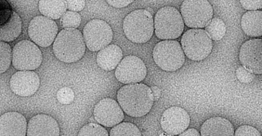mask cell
<instances>
[{"label": "cell", "instance_id": "18", "mask_svg": "<svg viewBox=\"0 0 262 136\" xmlns=\"http://www.w3.org/2000/svg\"><path fill=\"white\" fill-rule=\"evenodd\" d=\"M1 21L0 40L5 43L12 42L17 38L22 31V21L20 16L15 11L8 10L0 11Z\"/></svg>", "mask_w": 262, "mask_h": 136}, {"label": "cell", "instance_id": "8", "mask_svg": "<svg viewBox=\"0 0 262 136\" xmlns=\"http://www.w3.org/2000/svg\"><path fill=\"white\" fill-rule=\"evenodd\" d=\"M43 60L42 52L34 43L24 40L12 50V65L16 69L31 71L38 68Z\"/></svg>", "mask_w": 262, "mask_h": 136}, {"label": "cell", "instance_id": "36", "mask_svg": "<svg viewBox=\"0 0 262 136\" xmlns=\"http://www.w3.org/2000/svg\"><path fill=\"white\" fill-rule=\"evenodd\" d=\"M159 136H174V135L168 134L166 132H163V133H161Z\"/></svg>", "mask_w": 262, "mask_h": 136}, {"label": "cell", "instance_id": "21", "mask_svg": "<svg viewBox=\"0 0 262 136\" xmlns=\"http://www.w3.org/2000/svg\"><path fill=\"white\" fill-rule=\"evenodd\" d=\"M262 11H248L244 13L241 20V26L244 33L252 37L262 35Z\"/></svg>", "mask_w": 262, "mask_h": 136}, {"label": "cell", "instance_id": "31", "mask_svg": "<svg viewBox=\"0 0 262 136\" xmlns=\"http://www.w3.org/2000/svg\"><path fill=\"white\" fill-rule=\"evenodd\" d=\"M240 3L244 9L249 11H258L262 8V0H242Z\"/></svg>", "mask_w": 262, "mask_h": 136}, {"label": "cell", "instance_id": "6", "mask_svg": "<svg viewBox=\"0 0 262 136\" xmlns=\"http://www.w3.org/2000/svg\"><path fill=\"white\" fill-rule=\"evenodd\" d=\"M156 64L163 70L175 71L184 65L185 55L176 41H163L155 45L152 52Z\"/></svg>", "mask_w": 262, "mask_h": 136}, {"label": "cell", "instance_id": "25", "mask_svg": "<svg viewBox=\"0 0 262 136\" xmlns=\"http://www.w3.org/2000/svg\"><path fill=\"white\" fill-rule=\"evenodd\" d=\"M12 63V51L7 43H0V73L3 74L10 68Z\"/></svg>", "mask_w": 262, "mask_h": 136}, {"label": "cell", "instance_id": "24", "mask_svg": "<svg viewBox=\"0 0 262 136\" xmlns=\"http://www.w3.org/2000/svg\"><path fill=\"white\" fill-rule=\"evenodd\" d=\"M110 136H142L140 130L135 124L122 123L112 128Z\"/></svg>", "mask_w": 262, "mask_h": 136}, {"label": "cell", "instance_id": "32", "mask_svg": "<svg viewBox=\"0 0 262 136\" xmlns=\"http://www.w3.org/2000/svg\"><path fill=\"white\" fill-rule=\"evenodd\" d=\"M68 9L73 12H79L83 10L85 6L84 0H68Z\"/></svg>", "mask_w": 262, "mask_h": 136}, {"label": "cell", "instance_id": "3", "mask_svg": "<svg viewBox=\"0 0 262 136\" xmlns=\"http://www.w3.org/2000/svg\"><path fill=\"white\" fill-rule=\"evenodd\" d=\"M123 30L127 38L134 43L149 42L154 32V21L150 12L144 9L129 13L123 22Z\"/></svg>", "mask_w": 262, "mask_h": 136}, {"label": "cell", "instance_id": "27", "mask_svg": "<svg viewBox=\"0 0 262 136\" xmlns=\"http://www.w3.org/2000/svg\"><path fill=\"white\" fill-rule=\"evenodd\" d=\"M81 22L80 14L71 11L66 12L61 18V23L64 29H77Z\"/></svg>", "mask_w": 262, "mask_h": 136}, {"label": "cell", "instance_id": "5", "mask_svg": "<svg viewBox=\"0 0 262 136\" xmlns=\"http://www.w3.org/2000/svg\"><path fill=\"white\" fill-rule=\"evenodd\" d=\"M181 46L188 59L193 61H201L210 55L213 43L206 30L191 29L185 32L182 36Z\"/></svg>", "mask_w": 262, "mask_h": 136}, {"label": "cell", "instance_id": "13", "mask_svg": "<svg viewBox=\"0 0 262 136\" xmlns=\"http://www.w3.org/2000/svg\"><path fill=\"white\" fill-rule=\"evenodd\" d=\"M190 124V117L187 112L179 107H170L163 113L161 126L165 132L179 135L187 129Z\"/></svg>", "mask_w": 262, "mask_h": 136}, {"label": "cell", "instance_id": "15", "mask_svg": "<svg viewBox=\"0 0 262 136\" xmlns=\"http://www.w3.org/2000/svg\"><path fill=\"white\" fill-rule=\"evenodd\" d=\"M10 84L14 93L26 98L34 95L37 91L40 79L35 71H18L12 76Z\"/></svg>", "mask_w": 262, "mask_h": 136}, {"label": "cell", "instance_id": "4", "mask_svg": "<svg viewBox=\"0 0 262 136\" xmlns=\"http://www.w3.org/2000/svg\"><path fill=\"white\" fill-rule=\"evenodd\" d=\"M154 31L161 40L171 41L181 36L185 28V23L181 13L174 7L161 8L154 18Z\"/></svg>", "mask_w": 262, "mask_h": 136}, {"label": "cell", "instance_id": "33", "mask_svg": "<svg viewBox=\"0 0 262 136\" xmlns=\"http://www.w3.org/2000/svg\"><path fill=\"white\" fill-rule=\"evenodd\" d=\"M134 1H129V0H108L106 1L110 5L117 8V9H121V8L125 7L128 5L132 4Z\"/></svg>", "mask_w": 262, "mask_h": 136}, {"label": "cell", "instance_id": "28", "mask_svg": "<svg viewBox=\"0 0 262 136\" xmlns=\"http://www.w3.org/2000/svg\"><path fill=\"white\" fill-rule=\"evenodd\" d=\"M57 99L63 105H69L75 99V93L68 87L61 88L57 93Z\"/></svg>", "mask_w": 262, "mask_h": 136}, {"label": "cell", "instance_id": "23", "mask_svg": "<svg viewBox=\"0 0 262 136\" xmlns=\"http://www.w3.org/2000/svg\"><path fill=\"white\" fill-rule=\"evenodd\" d=\"M211 40L219 41L226 33V27L223 20L217 18H212L205 29Z\"/></svg>", "mask_w": 262, "mask_h": 136}, {"label": "cell", "instance_id": "26", "mask_svg": "<svg viewBox=\"0 0 262 136\" xmlns=\"http://www.w3.org/2000/svg\"><path fill=\"white\" fill-rule=\"evenodd\" d=\"M78 136H110L105 128L99 124L90 123L81 128Z\"/></svg>", "mask_w": 262, "mask_h": 136}, {"label": "cell", "instance_id": "11", "mask_svg": "<svg viewBox=\"0 0 262 136\" xmlns=\"http://www.w3.org/2000/svg\"><path fill=\"white\" fill-rule=\"evenodd\" d=\"M147 69L144 62L135 55L123 59L117 67L115 75L118 81L124 84H134L144 81Z\"/></svg>", "mask_w": 262, "mask_h": 136}, {"label": "cell", "instance_id": "16", "mask_svg": "<svg viewBox=\"0 0 262 136\" xmlns=\"http://www.w3.org/2000/svg\"><path fill=\"white\" fill-rule=\"evenodd\" d=\"M28 124L23 114L8 112L0 117V136H26Z\"/></svg>", "mask_w": 262, "mask_h": 136}, {"label": "cell", "instance_id": "34", "mask_svg": "<svg viewBox=\"0 0 262 136\" xmlns=\"http://www.w3.org/2000/svg\"><path fill=\"white\" fill-rule=\"evenodd\" d=\"M179 136H201V134L195 129H189L180 133Z\"/></svg>", "mask_w": 262, "mask_h": 136}, {"label": "cell", "instance_id": "19", "mask_svg": "<svg viewBox=\"0 0 262 136\" xmlns=\"http://www.w3.org/2000/svg\"><path fill=\"white\" fill-rule=\"evenodd\" d=\"M234 134L233 125L225 118H211L201 126V136H234Z\"/></svg>", "mask_w": 262, "mask_h": 136}, {"label": "cell", "instance_id": "20", "mask_svg": "<svg viewBox=\"0 0 262 136\" xmlns=\"http://www.w3.org/2000/svg\"><path fill=\"white\" fill-rule=\"evenodd\" d=\"M123 57L122 51L117 45H110L98 52L96 62L98 66L105 71L116 69Z\"/></svg>", "mask_w": 262, "mask_h": 136}, {"label": "cell", "instance_id": "1", "mask_svg": "<svg viewBox=\"0 0 262 136\" xmlns=\"http://www.w3.org/2000/svg\"><path fill=\"white\" fill-rule=\"evenodd\" d=\"M117 99L122 110L134 118L142 117L148 113L154 102L150 87L143 84L122 86L118 91Z\"/></svg>", "mask_w": 262, "mask_h": 136}, {"label": "cell", "instance_id": "30", "mask_svg": "<svg viewBox=\"0 0 262 136\" xmlns=\"http://www.w3.org/2000/svg\"><path fill=\"white\" fill-rule=\"evenodd\" d=\"M236 75L239 81L244 84H249L253 81V74L244 67L237 68Z\"/></svg>", "mask_w": 262, "mask_h": 136}, {"label": "cell", "instance_id": "22", "mask_svg": "<svg viewBox=\"0 0 262 136\" xmlns=\"http://www.w3.org/2000/svg\"><path fill=\"white\" fill-rule=\"evenodd\" d=\"M38 7L41 14L52 20L62 17L68 9L67 2L63 0H41Z\"/></svg>", "mask_w": 262, "mask_h": 136}, {"label": "cell", "instance_id": "2", "mask_svg": "<svg viewBox=\"0 0 262 136\" xmlns=\"http://www.w3.org/2000/svg\"><path fill=\"white\" fill-rule=\"evenodd\" d=\"M53 50L55 57L61 62H78L83 57L86 51L83 35L77 29H64L57 34Z\"/></svg>", "mask_w": 262, "mask_h": 136}, {"label": "cell", "instance_id": "35", "mask_svg": "<svg viewBox=\"0 0 262 136\" xmlns=\"http://www.w3.org/2000/svg\"><path fill=\"white\" fill-rule=\"evenodd\" d=\"M150 89H151L154 101H158L161 97V90L159 89V88L158 86H151L150 87Z\"/></svg>", "mask_w": 262, "mask_h": 136}, {"label": "cell", "instance_id": "12", "mask_svg": "<svg viewBox=\"0 0 262 136\" xmlns=\"http://www.w3.org/2000/svg\"><path fill=\"white\" fill-rule=\"evenodd\" d=\"M94 115L98 123L107 127L120 124L124 119V111L119 104L110 98L104 99L96 104Z\"/></svg>", "mask_w": 262, "mask_h": 136}, {"label": "cell", "instance_id": "17", "mask_svg": "<svg viewBox=\"0 0 262 136\" xmlns=\"http://www.w3.org/2000/svg\"><path fill=\"white\" fill-rule=\"evenodd\" d=\"M60 132L59 124L53 117L38 114L30 120L27 136H60Z\"/></svg>", "mask_w": 262, "mask_h": 136}, {"label": "cell", "instance_id": "10", "mask_svg": "<svg viewBox=\"0 0 262 136\" xmlns=\"http://www.w3.org/2000/svg\"><path fill=\"white\" fill-rule=\"evenodd\" d=\"M58 33V27L52 20L38 15L30 22L28 34L33 43L42 47L50 46Z\"/></svg>", "mask_w": 262, "mask_h": 136}, {"label": "cell", "instance_id": "14", "mask_svg": "<svg viewBox=\"0 0 262 136\" xmlns=\"http://www.w3.org/2000/svg\"><path fill=\"white\" fill-rule=\"evenodd\" d=\"M261 45V39L254 38L245 42L241 47L239 61L244 68L252 74L262 73Z\"/></svg>", "mask_w": 262, "mask_h": 136}, {"label": "cell", "instance_id": "9", "mask_svg": "<svg viewBox=\"0 0 262 136\" xmlns=\"http://www.w3.org/2000/svg\"><path fill=\"white\" fill-rule=\"evenodd\" d=\"M83 37L90 51H100L111 43L113 32L107 23L95 19L89 22L84 27Z\"/></svg>", "mask_w": 262, "mask_h": 136}, {"label": "cell", "instance_id": "7", "mask_svg": "<svg viewBox=\"0 0 262 136\" xmlns=\"http://www.w3.org/2000/svg\"><path fill=\"white\" fill-rule=\"evenodd\" d=\"M180 11L185 25L191 29L206 27L214 12L207 0H186L182 3Z\"/></svg>", "mask_w": 262, "mask_h": 136}, {"label": "cell", "instance_id": "29", "mask_svg": "<svg viewBox=\"0 0 262 136\" xmlns=\"http://www.w3.org/2000/svg\"><path fill=\"white\" fill-rule=\"evenodd\" d=\"M234 136H261V134L253 126L243 125L237 128Z\"/></svg>", "mask_w": 262, "mask_h": 136}]
</instances>
